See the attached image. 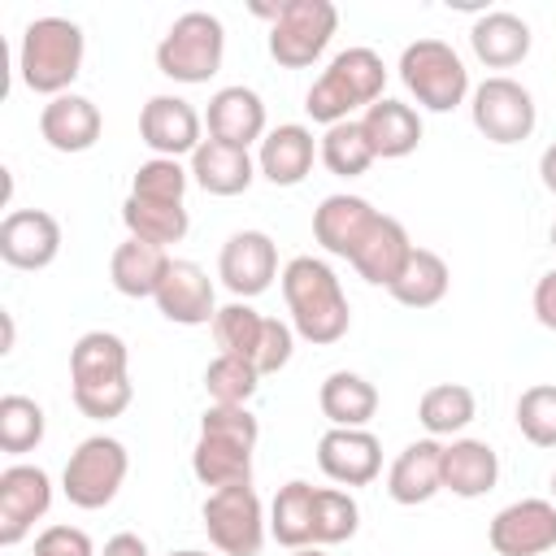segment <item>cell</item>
I'll return each instance as SVG.
<instances>
[{
	"label": "cell",
	"mask_w": 556,
	"mask_h": 556,
	"mask_svg": "<svg viewBox=\"0 0 556 556\" xmlns=\"http://www.w3.org/2000/svg\"><path fill=\"white\" fill-rule=\"evenodd\" d=\"M0 321H4V348H0V352H13V334H17V330H13V317L4 313Z\"/></svg>",
	"instance_id": "48"
},
{
	"label": "cell",
	"mask_w": 556,
	"mask_h": 556,
	"mask_svg": "<svg viewBox=\"0 0 556 556\" xmlns=\"http://www.w3.org/2000/svg\"><path fill=\"white\" fill-rule=\"evenodd\" d=\"M287 556H326V547H295V552H287Z\"/></svg>",
	"instance_id": "49"
},
{
	"label": "cell",
	"mask_w": 556,
	"mask_h": 556,
	"mask_svg": "<svg viewBox=\"0 0 556 556\" xmlns=\"http://www.w3.org/2000/svg\"><path fill=\"white\" fill-rule=\"evenodd\" d=\"M478 417V400L465 382H434L417 400V421L426 426L430 439H452Z\"/></svg>",
	"instance_id": "34"
},
{
	"label": "cell",
	"mask_w": 556,
	"mask_h": 556,
	"mask_svg": "<svg viewBox=\"0 0 556 556\" xmlns=\"http://www.w3.org/2000/svg\"><path fill=\"white\" fill-rule=\"evenodd\" d=\"M222 56H226V26L217 13L204 9L174 17V26L156 43V70L182 87L208 83L222 70Z\"/></svg>",
	"instance_id": "4"
},
{
	"label": "cell",
	"mask_w": 556,
	"mask_h": 556,
	"mask_svg": "<svg viewBox=\"0 0 556 556\" xmlns=\"http://www.w3.org/2000/svg\"><path fill=\"white\" fill-rule=\"evenodd\" d=\"M361 526V504L352 491L343 486H317L313 500V547H330V543H348Z\"/></svg>",
	"instance_id": "37"
},
{
	"label": "cell",
	"mask_w": 556,
	"mask_h": 556,
	"mask_svg": "<svg viewBox=\"0 0 556 556\" xmlns=\"http://www.w3.org/2000/svg\"><path fill=\"white\" fill-rule=\"evenodd\" d=\"M530 304H534V317H539V326H547V330L556 334V269H547V274L534 282V295H530Z\"/></svg>",
	"instance_id": "45"
},
{
	"label": "cell",
	"mask_w": 556,
	"mask_h": 556,
	"mask_svg": "<svg viewBox=\"0 0 556 556\" xmlns=\"http://www.w3.org/2000/svg\"><path fill=\"white\" fill-rule=\"evenodd\" d=\"M130 352L113 330H87L70 348V387H100L130 378Z\"/></svg>",
	"instance_id": "28"
},
{
	"label": "cell",
	"mask_w": 556,
	"mask_h": 556,
	"mask_svg": "<svg viewBox=\"0 0 556 556\" xmlns=\"http://www.w3.org/2000/svg\"><path fill=\"white\" fill-rule=\"evenodd\" d=\"M100 556H152V552H148V543H143L139 534L122 530V534H113V539L104 543V552H100Z\"/></svg>",
	"instance_id": "46"
},
{
	"label": "cell",
	"mask_w": 556,
	"mask_h": 556,
	"mask_svg": "<svg viewBox=\"0 0 556 556\" xmlns=\"http://www.w3.org/2000/svg\"><path fill=\"white\" fill-rule=\"evenodd\" d=\"M530 26L508 9H491L469 26V48L486 70H513L530 56Z\"/></svg>",
	"instance_id": "23"
},
{
	"label": "cell",
	"mask_w": 556,
	"mask_h": 556,
	"mask_svg": "<svg viewBox=\"0 0 556 556\" xmlns=\"http://www.w3.org/2000/svg\"><path fill=\"white\" fill-rule=\"evenodd\" d=\"M169 261H174V256H169L165 248L126 235V239L113 248V256H109V278H113V287H117L122 295H130V300H156V291H161V282H165V274H169Z\"/></svg>",
	"instance_id": "25"
},
{
	"label": "cell",
	"mask_w": 556,
	"mask_h": 556,
	"mask_svg": "<svg viewBox=\"0 0 556 556\" xmlns=\"http://www.w3.org/2000/svg\"><path fill=\"white\" fill-rule=\"evenodd\" d=\"M156 308L174 326H213V317H217L213 278L195 261H169V274L156 291Z\"/></svg>",
	"instance_id": "17"
},
{
	"label": "cell",
	"mask_w": 556,
	"mask_h": 556,
	"mask_svg": "<svg viewBox=\"0 0 556 556\" xmlns=\"http://www.w3.org/2000/svg\"><path fill=\"white\" fill-rule=\"evenodd\" d=\"M43 430H48V417L30 395L13 391V395L0 400V452L26 456V452H35L43 443Z\"/></svg>",
	"instance_id": "38"
},
{
	"label": "cell",
	"mask_w": 556,
	"mask_h": 556,
	"mask_svg": "<svg viewBox=\"0 0 556 556\" xmlns=\"http://www.w3.org/2000/svg\"><path fill=\"white\" fill-rule=\"evenodd\" d=\"M361 126H365V139H369L378 161H400V156L417 152V143H421V117L404 100L382 96L378 104H369L361 113Z\"/></svg>",
	"instance_id": "26"
},
{
	"label": "cell",
	"mask_w": 556,
	"mask_h": 556,
	"mask_svg": "<svg viewBox=\"0 0 556 556\" xmlns=\"http://www.w3.org/2000/svg\"><path fill=\"white\" fill-rule=\"evenodd\" d=\"M122 226H126L130 239L169 248L191 230V213H187V204H156V200L126 195L122 200Z\"/></svg>",
	"instance_id": "33"
},
{
	"label": "cell",
	"mask_w": 556,
	"mask_h": 556,
	"mask_svg": "<svg viewBox=\"0 0 556 556\" xmlns=\"http://www.w3.org/2000/svg\"><path fill=\"white\" fill-rule=\"evenodd\" d=\"M200 517H204V534H208V543H213L222 556H256V552L265 547L269 517H265L261 495L252 491V482L208 491Z\"/></svg>",
	"instance_id": "7"
},
{
	"label": "cell",
	"mask_w": 556,
	"mask_h": 556,
	"mask_svg": "<svg viewBox=\"0 0 556 556\" xmlns=\"http://www.w3.org/2000/svg\"><path fill=\"white\" fill-rule=\"evenodd\" d=\"M500 482V456L482 439H452L443 443V491L460 500H478Z\"/></svg>",
	"instance_id": "27"
},
{
	"label": "cell",
	"mask_w": 556,
	"mask_h": 556,
	"mask_svg": "<svg viewBox=\"0 0 556 556\" xmlns=\"http://www.w3.org/2000/svg\"><path fill=\"white\" fill-rule=\"evenodd\" d=\"M378 217H382V213H378L365 195L339 191V195H326V200L313 208V239L321 243V252L352 261Z\"/></svg>",
	"instance_id": "16"
},
{
	"label": "cell",
	"mask_w": 556,
	"mask_h": 556,
	"mask_svg": "<svg viewBox=\"0 0 556 556\" xmlns=\"http://www.w3.org/2000/svg\"><path fill=\"white\" fill-rule=\"evenodd\" d=\"M204 126H208V139H222V143H235V148H252L256 139H265V100L235 83V87H222L208 96V113H204Z\"/></svg>",
	"instance_id": "19"
},
{
	"label": "cell",
	"mask_w": 556,
	"mask_h": 556,
	"mask_svg": "<svg viewBox=\"0 0 556 556\" xmlns=\"http://www.w3.org/2000/svg\"><path fill=\"white\" fill-rule=\"evenodd\" d=\"M552 500H556V473H552Z\"/></svg>",
	"instance_id": "52"
},
{
	"label": "cell",
	"mask_w": 556,
	"mask_h": 556,
	"mask_svg": "<svg viewBox=\"0 0 556 556\" xmlns=\"http://www.w3.org/2000/svg\"><path fill=\"white\" fill-rule=\"evenodd\" d=\"M191 473L195 482L222 491V486H243L252 482V447L239 439H222V434H204L191 447Z\"/></svg>",
	"instance_id": "30"
},
{
	"label": "cell",
	"mask_w": 556,
	"mask_h": 556,
	"mask_svg": "<svg viewBox=\"0 0 556 556\" xmlns=\"http://www.w3.org/2000/svg\"><path fill=\"white\" fill-rule=\"evenodd\" d=\"M139 139L152 156H191L204 143V117L182 96H152L139 113Z\"/></svg>",
	"instance_id": "13"
},
{
	"label": "cell",
	"mask_w": 556,
	"mask_h": 556,
	"mask_svg": "<svg viewBox=\"0 0 556 556\" xmlns=\"http://www.w3.org/2000/svg\"><path fill=\"white\" fill-rule=\"evenodd\" d=\"M413 239H408V230H404V222L400 217H378L374 222V230L365 235V243L356 248V256H352V269L369 282V287H387L391 291V282L404 274V265H408V256H413Z\"/></svg>",
	"instance_id": "22"
},
{
	"label": "cell",
	"mask_w": 556,
	"mask_h": 556,
	"mask_svg": "<svg viewBox=\"0 0 556 556\" xmlns=\"http://www.w3.org/2000/svg\"><path fill=\"white\" fill-rule=\"evenodd\" d=\"M339 30V9L330 0H287L278 4V17L269 26V56L282 70L313 65Z\"/></svg>",
	"instance_id": "8"
},
{
	"label": "cell",
	"mask_w": 556,
	"mask_h": 556,
	"mask_svg": "<svg viewBox=\"0 0 556 556\" xmlns=\"http://www.w3.org/2000/svg\"><path fill=\"white\" fill-rule=\"evenodd\" d=\"M317 161V139L308 126L300 122H282L274 126L265 139H261V152H256V174L274 187H300L308 178Z\"/></svg>",
	"instance_id": "20"
},
{
	"label": "cell",
	"mask_w": 556,
	"mask_h": 556,
	"mask_svg": "<svg viewBox=\"0 0 556 556\" xmlns=\"http://www.w3.org/2000/svg\"><path fill=\"white\" fill-rule=\"evenodd\" d=\"M165 556H208V552H200V547H178V552H165Z\"/></svg>",
	"instance_id": "50"
},
{
	"label": "cell",
	"mask_w": 556,
	"mask_h": 556,
	"mask_svg": "<svg viewBox=\"0 0 556 556\" xmlns=\"http://www.w3.org/2000/svg\"><path fill=\"white\" fill-rule=\"evenodd\" d=\"M126 473H130L126 443L113 439V434H91V439H83L70 452V460L61 469V491H65V500L74 508L96 513V508H104V504L117 500Z\"/></svg>",
	"instance_id": "6"
},
{
	"label": "cell",
	"mask_w": 556,
	"mask_h": 556,
	"mask_svg": "<svg viewBox=\"0 0 556 556\" xmlns=\"http://www.w3.org/2000/svg\"><path fill=\"white\" fill-rule=\"evenodd\" d=\"M317 156H321V165H326L330 174H339V178H361V174L378 161L374 148H369V139H365L361 117L339 122V126H326V135L317 139Z\"/></svg>",
	"instance_id": "35"
},
{
	"label": "cell",
	"mask_w": 556,
	"mask_h": 556,
	"mask_svg": "<svg viewBox=\"0 0 556 556\" xmlns=\"http://www.w3.org/2000/svg\"><path fill=\"white\" fill-rule=\"evenodd\" d=\"M200 430L222 434V439H239L248 447H256V439H261V421L252 417L248 404H208L204 417H200Z\"/></svg>",
	"instance_id": "42"
},
{
	"label": "cell",
	"mask_w": 556,
	"mask_h": 556,
	"mask_svg": "<svg viewBox=\"0 0 556 556\" xmlns=\"http://www.w3.org/2000/svg\"><path fill=\"white\" fill-rule=\"evenodd\" d=\"M39 135H43V143L52 152H70L74 156V152H87V148L100 143L104 117H100L96 100H87L78 91H65V96H56V100H48L39 109Z\"/></svg>",
	"instance_id": "18"
},
{
	"label": "cell",
	"mask_w": 556,
	"mask_h": 556,
	"mask_svg": "<svg viewBox=\"0 0 556 556\" xmlns=\"http://www.w3.org/2000/svg\"><path fill=\"white\" fill-rule=\"evenodd\" d=\"M443 491V443L439 439H417L408 443L391 469H387V495L404 508L426 504Z\"/></svg>",
	"instance_id": "21"
},
{
	"label": "cell",
	"mask_w": 556,
	"mask_h": 556,
	"mask_svg": "<svg viewBox=\"0 0 556 556\" xmlns=\"http://www.w3.org/2000/svg\"><path fill=\"white\" fill-rule=\"evenodd\" d=\"M317 465L334 486H369L382 473V443L374 430L330 426L317 439Z\"/></svg>",
	"instance_id": "14"
},
{
	"label": "cell",
	"mask_w": 556,
	"mask_h": 556,
	"mask_svg": "<svg viewBox=\"0 0 556 556\" xmlns=\"http://www.w3.org/2000/svg\"><path fill=\"white\" fill-rule=\"evenodd\" d=\"M83 56H87V35L78 22L70 17H35L22 30L17 43V74L22 87L35 96H65L70 83L83 74Z\"/></svg>",
	"instance_id": "2"
},
{
	"label": "cell",
	"mask_w": 556,
	"mask_h": 556,
	"mask_svg": "<svg viewBox=\"0 0 556 556\" xmlns=\"http://www.w3.org/2000/svg\"><path fill=\"white\" fill-rule=\"evenodd\" d=\"M469 117H473V126H478L482 139L508 148V143H521V139L534 135L539 104H534L530 87H521L517 78L491 74V78H482L469 91Z\"/></svg>",
	"instance_id": "9"
},
{
	"label": "cell",
	"mask_w": 556,
	"mask_h": 556,
	"mask_svg": "<svg viewBox=\"0 0 556 556\" xmlns=\"http://www.w3.org/2000/svg\"><path fill=\"white\" fill-rule=\"evenodd\" d=\"M52 508V478L39 465H9L0 473V547H17Z\"/></svg>",
	"instance_id": "11"
},
{
	"label": "cell",
	"mask_w": 556,
	"mask_h": 556,
	"mask_svg": "<svg viewBox=\"0 0 556 556\" xmlns=\"http://www.w3.org/2000/svg\"><path fill=\"white\" fill-rule=\"evenodd\" d=\"M282 300L291 313V330L304 343H339L352 326V308L339 274L321 256H291L282 265Z\"/></svg>",
	"instance_id": "1"
},
{
	"label": "cell",
	"mask_w": 556,
	"mask_h": 556,
	"mask_svg": "<svg viewBox=\"0 0 556 556\" xmlns=\"http://www.w3.org/2000/svg\"><path fill=\"white\" fill-rule=\"evenodd\" d=\"M447 287H452L447 261H443L434 248H413L404 274L391 282V295H395V304H404V308H434V304L447 295Z\"/></svg>",
	"instance_id": "32"
},
{
	"label": "cell",
	"mask_w": 556,
	"mask_h": 556,
	"mask_svg": "<svg viewBox=\"0 0 556 556\" xmlns=\"http://www.w3.org/2000/svg\"><path fill=\"white\" fill-rule=\"evenodd\" d=\"M61 256V222L43 208H13L0 222V261L13 269H48Z\"/></svg>",
	"instance_id": "15"
},
{
	"label": "cell",
	"mask_w": 556,
	"mask_h": 556,
	"mask_svg": "<svg viewBox=\"0 0 556 556\" xmlns=\"http://www.w3.org/2000/svg\"><path fill=\"white\" fill-rule=\"evenodd\" d=\"M517 430L534 447H556V382H539L517 395Z\"/></svg>",
	"instance_id": "41"
},
{
	"label": "cell",
	"mask_w": 556,
	"mask_h": 556,
	"mask_svg": "<svg viewBox=\"0 0 556 556\" xmlns=\"http://www.w3.org/2000/svg\"><path fill=\"white\" fill-rule=\"evenodd\" d=\"M35 556H96L91 534L78 526H48L35 539Z\"/></svg>",
	"instance_id": "44"
},
{
	"label": "cell",
	"mask_w": 556,
	"mask_h": 556,
	"mask_svg": "<svg viewBox=\"0 0 556 556\" xmlns=\"http://www.w3.org/2000/svg\"><path fill=\"white\" fill-rule=\"evenodd\" d=\"M217 278L222 287L235 295V300H252L261 291H269L278 274V248L265 230H235L226 243H222V256H217Z\"/></svg>",
	"instance_id": "12"
},
{
	"label": "cell",
	"mask_w": 556,
	"mask_h": 556,
	"mask_svg": "<svg viewBox=\"0 0 556 556\" xmlns=\"http://www.w3.org/2000/svg\"><path fill=\"white\" fill-rule=\"evenodd\" d=\"M261 334H265V317L248 304V300H230L217 308L213 317V339L226 356H243L256 365V352H261Z\"/></svg>",
	"instance_id": "36"
},
{
	"label": "cell",
	"mask_w": 556,
	"mask_h": 556,
	"mask_svg": "<svg viewBox=\"0 0 556 556\" xmlns=\"http://www.w3.org/2000/svg\"><path fill=\"white\" fill-rule=\"evenodd\" d=\"M313 500H317V486H308L304 478H291L287 486H278L269 504V539L282 543L287 552L313 547Z\"/></svg>",
	"instance_id": "31"
},
{
	"label": "cell",
	"mask_w": 556,
	"mask_h": 556,
	"mask_svg": "<svg viewBox=\"0 0 556 556\" xmlns=\"http://www.w3.org/2000/svg\"><path fill=\"white\" fill-rule=\"evenodd\" d=\"M291 352H295V330L287 321H278V317H265V334H261V352H256V374L265 378V374L287 369Z\"/></svg>",
	"instance_id": "43"
},
{
	"label": "cell",
	"mask_w": 556,
	"mask_h": 556,
	"mask_svg": "<svg viewBox=\"0 0 556 556\" xmlns=\"http://www.w3.org/2000/svg\"><path fill=\"white\" fill-rule=\"evenodd\" d=\"M387 87V65L374 48H343L339 56H330V65L321 70V78L308 87L304 109L313 122L321 126H339L352 122L356 109H369L382 100Z\"/></svg>",
	"instance_id": "3"
},
{
	"label": "cell",
	"mask_w": 556,
	"mask_h": 556,
	"mask_svg": "<svg viewBox=\"0 0 556 556\" xmlns=\"http://www.w3.org/2000/svg\"><path fill=\"white\" fill-rule=\"evenodd\" d=\"M552 248H556V222H552Z\"/></svg>",
	"instance_id": "51"
},
{
	"label": "cell",
	"mask_w": 556,
	"mask_h": 556,
	"mask_svg": "<svg viewBox=\"0 0 556 556\" xmlns=\"http://www.w3.org/2000/svg\"><path fill=\"white\" fill-rule=\"evenodd\" d=\"M261 387V374L252 361L243 356H226L217 352L204 369V391H208V404H248Z\"/></svg>",
	"instance_id": "39"
},
{
	"label": "cell",
	"mask_w": 556,
	"mask_h": 556,
	"mask_svg": "<svg viewBox=\"0 0 556 556\" xmlns=\"http://www.w3.org/2000/svg\"><path fill=\"white\" fill-rule=\"evenodd\" d=\"M539 178H543V187L556 195V143L543 148V156H539Z\"/></svg>",
	"instance_id": "47"
},
{
	"label": "cell",
	"mask_w": 556,
	"mask_h": 556,
	"mask_svg": "<svg viewBox=\"0 0 556 556\" xmlns=\"http://www.w3.org/2000/svg\"><path fill=\"white\" fill-rule=\"evenodd\" d=\"M191 178L200 191L208 195H243L256 178V161L248 148L222 143V139H204L191 152Z\"/></svg>",
	"instance_id": "24"
},
{
	"label": "cell",
	"mask_w": 556,
	"mask_h": 556,
	"mask_svg": "<svg viewBox=\"0 0 556 556\" xmlns=\"http://www.w3.org/2000/svg\"><path fill=\"white\" fill-rule=\"evenodd\" d=\"M400 83L430 113H452L469 96V70L443 39H417L400 52Z\"/></svg>",
	"instance_id": "5"
},
{
	"label": "cell",
	"mask_w": 556,
	"mask_h": 556,
	"mask_svg": "<svg viewBox=\"0 0 556 556\" xmlns=\"http://www.w3.org/2000/svg\"><path fill=\"white\" fill-rule=\"evenodd\" d=\"M486 543L495 556H543L556 547V500H513L504 504L491 526Z\"/></svg>",
	"instance_id": "10"
},
{
	"label": "cell",
	"mask_w": 556,
	"mask_h": 556,
	"mask_svg": "<svg viewBox=\"0 0 556 556\" xmlns=\"http://www.w3.org/2000/svg\"><path fill=\"white\" fill-rule=\"evenodd\" d=\"M187 182H191V169H182L174 156H148L130 178V195L156 200V204H182Z\"/></svg>",
	"instance_id": "40"
},
{
	"label": "cell",
	"mask_w": 556,
	"mask_h": 556,
	"mask_svg": "<svg viewBox=\"0 0 556 556\" xmlns=\"http://www.w3.org/2000/svg\"><path fill=\"white\" fill-rule=\"evenodd\" d=\"M317 404H321V417L330 426H348V430H365L378 413V387L352 369H334L326 374L321 391H317Z\"/></svg>",
	"instance_id": "29"
}]
</instances>
